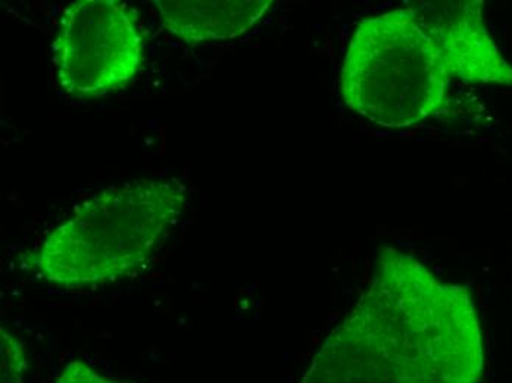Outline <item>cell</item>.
<instances>
[{"instance_id": "6da1fadb", "label": "cell", "mask_w": 512, "mask_h": 383, "mask_svg": "<svg viewBox=\"0 0 512 383\" xmlns=\"http://www.w3.org/2000/svg\"><path fill=\"white\" fill-rule=\"evenodd\" d=\"M485 344L473 297L393 247L301 383H480Z\"/></svg>"}, {"instance_id": "3957f363", "label": "cell", "mask_w": 512, "mask_h": 383, "mask_svg": "<svg viewBox=\"0 0 512 383\" xmlns=\"http://www.w3.org/2000/svg\"><path fill=\"white\" fill-rule=\"evenodd\" d=\"M451 76L412 8L359 21L340 70L349 110L383 129H410L445 107Z\"/></svg>"}, {"instance_id": "277c9868", "label": "cell", "mask_w": 512, "mask_h": 383, "mask_svg": "<svg viewBox=\"0 0 512 383\" xmlns=\"http://www.w3.org/2000/svg\"><path fill=\"white\" fill-rule=\"evenodd\" d=\"M145 39L136 12L118 0H78L61 18L56 76L68 95L101 98L139 74Z\"/></svg>"}, {"instance_id": "52a82bcc", "label": "cell", "mask_w": 512, "mask_h": 383, "mask_svg": "<svg viewBox=\"0 0 512 383\" xmlns=\"http://www.w3.org/2000/svg\"><path fill=\"white\" fill-rule=\"evenodd\" d=\"M27 348L20 338L0 329V383H24L27 372Z\"/></svg>"}, {"instance_id": "8992f818", "label": "cell", "mask_w": 512, "mask_h": 383, "mask_svg": "<svg viewBox=\"0 0 512 383\" xmlns=\"http://www.w3.org/2000/svg\"><path fill=\"white\" fill-rule=\"evenodd\" d=\"M162 27L187 45L237 39L273 8V0H154Z\"/></svg>"}, {"instance_id": "ba28073f", "label": "cell", "mask_w": 512, "mask_h": 383, "mask_svg": "<svg viewBox=\"0 0 512 383\" xmlns=\"http://www.w3.org/2000/svg\"><path fill=\"white\" fill-rule=\"evenodd\" d=\"M55 383H127L106 378L81 360H73L62 369Z\"/></svg>"}, {"instance_id": "5b68a950", "label": "cell", "mask_w": 512, "mask_h": 383, "mask_svg": "<svg viewBox=\"0 0 512 383\" xmlns=\"http://www.w3.org/2000/svg\"><path fill=\"white\" fill-rule=\"evenodd\" d=\"M435 42L451 79L512 86V65L490 36L482 0H440L412 6Z\"/></svg>"}, {"instance_id": "7a4b0ae2", "label": "cell", "mask_w": 512, "mask_h": 383, "mask_svg": "<svg viewBox=\"0 0 512 383\" xmlns=\"http://www.w3.org/2000/svg\"><path fill=\"white\" fill-rule=\"evenodd\" d=\"M187 204L189 189L176 177L111 186L81 202L24 264L58 288L117 282L145 266Z\"/></svg>"}]
</instances>
